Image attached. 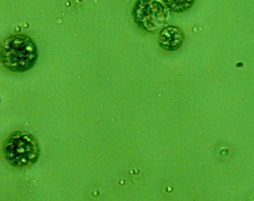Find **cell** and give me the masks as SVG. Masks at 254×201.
I'll use <instances>...</instances> for the list:
<instances>
[{"label": "cell", "mask_w": 254, "mask_h": 201, "mask_svg": "<svg viewBox=\"0 0 254 201\" xmlns=\"http://www.w3.org/2000/svg\"><path fill=\"white\" fill-rule=\"evenodd\" d=\"M172 11L182 13L189 10L195 0H164Z\"/></svg>", "instance_id": "5"}, {"label": "cell", "mask_w": 254, "mask_h": 201, "mask_svg": "<svg viewBox=\"0 0 254 201\" xmlns=\"http://www.w3.org/2000/svg\"><path fill=\"white\" fill-rule=\"evenodd\" d=\"M172 12L164 0H136L132 15L140 29L153 33L161 29Z\"/></svg>", "instance_id": "3"}, {"label": "cell", "mask_w": 254, "mask_h": 201, "mask_svg": "<svg viewBox=\"0 0 254 201\" xmlns=\"http://www.w3.org/2000/svg\"><path fill=\"white\" fill-rule=\"evenodd\" d=\"M34 42L27 35L12 34L5 38L0 44V59L8 70L23 72L32 68L38 58Z\"/></svg>", "instance_id": "1"}, {"label": "cell", "mask_w": 254, "mask_h": 201, "mask_svg": "<svg viewBox=\"0 0 254 201\" xmlns=\"http://www.w3.org/2000/svg\"><path fill=\"white\" fill-rule=\"evenodd\" d=\"M4 157L11 166L24 168L34 164L40 150L36 138L28 132L17 131L11 133L3 144Z\"/></svg>", "instance_id": "2"}, {"label": "cell", "mask_w": 254, "mask_h": 201, "mask_svg": "<svg viewBox=\"0 0 254 201\" xmlns=\"http://www.w3.org/2000/svg\"><path fill=\"white\" fill-rule=\"evenodd\" d=\"M185 39L183 30L179 27L170 25L162 28L157 36V43L163 50L173 52L180 49Z\"/></svg>", "instance_id": "4"}]
</instances>
